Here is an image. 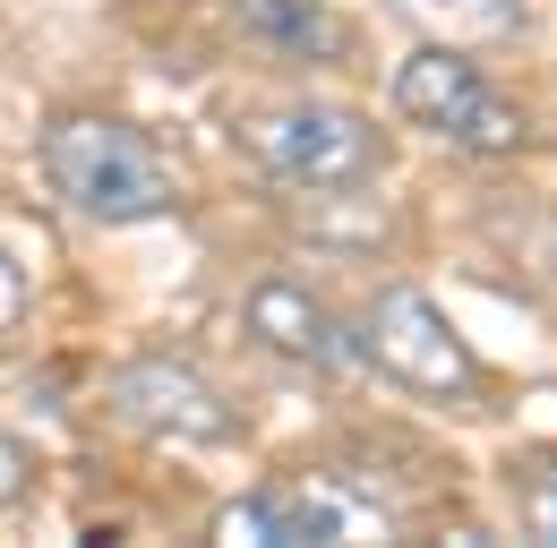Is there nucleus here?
Instances as JSON below:
<instances>
[{"instance_id": "obj_1", "label": "nucleus", "mask_w": 557, "mask_h": 548, "mask_svg": "<svg viewBox=\"0 0 557 548\" xmlns=\"http://www.w3.org/2000/svg\"><path fill=\"white\" fill-rule=\"evenodd\" d=\"M44 180L86 223H146V214H172L181 198L154 137L129 121H103V112H61L44 129Z\"/></svg>"}, {"instance_id": "obj_2", "label": "nucleus", "mask_w": 557, "mask_h": 548, "mask_svg": "<svg viewBox=\"0 0 557 548\" xmlns=\"http://www.w3.org/2000/svg\"><path fill=\"white\" fill-rule=\"evenodd\" d=\"M360 360L369 369H386L404 395H420V403H446V411H481L488 403V369L481 351L446 326V309L429 300V291H412V283H386L377 300H369V317H360Z\"/></svg>"}, {"instance_id": "obj_3", "label": "nucleus", "mask_w": 557, "mask_h": 548, "mask_svg": "<svg viewBox=\"0 0 557 548\" xmlns=\"http://www.w3.org/2000/svg\"><path fill=\"white\" fill-rule=\"evenodd\" d=\"M249 163L283 180V189H351V180H377L386 163V137L369 129L344 103H283V112H249L240 121Z\"/></svg>"}, {"instance_id": "obj_4", "label": "nucleus", "mask_w": 557, "mask_h": 548, "mask_svg": "<svg viewBox=\"0 0 557 548\" xmlns=\"http://www.w3.org/2000/svg\"><path fill=\"white\" fill-rule=\"evenodd\" d=\"M395 112H404L412 129L463 146V154H515V146L532 137L523 112H515L455 43H429V52H412V61L395 68Z\"/></svg>"}, {"instance_id": "obj_5", "label": "nucleus", "mask_w": 557, "mask_h": 548, "mask_svg": "<svg viewBox=\"0 0 557 548\" xmlns=\"http://www.w3.org/2000/svg\"><path fill=\"white\" fill-rule=\"evenodd\" d=\"M232 540H386V506H369L344 479H283V488H258L223 514Z\"/></svg>"}, {"instance_id": "obj_6", "label": "nucleus", "mask_w": 557, "mask_h": 548, "mask_svg": "<svg viewBox=\"0 0 557 548\" xmlns=\"http://www.w3.org/2000/svg\"><path fill=\"white\" fill-rule=\"evenodd\" d=\"M112 411L146 428V437H189V446H223L240 420L223 403V386L198 377L189 360H129L121 377H112Z\"/></svg>"}, {"instance_id": "obj_7", "label": "nucleus", "mask_w": 557, "mask_h": 548, "mask_svg": "<svg viewBox=\"0 0 557 548\" xmlns=\"http://www.w3.org/2000/svg\"><path fill=\"white\" fill-rule=\"evenodd\" d=\"M249 335L283 351V360H309V369H344L360 342H344V326L300 291V283H258L249 291Z\"/></svg>"}, {"instance_id": "obj_8", "label": "nucleus", "mask_w": 557, "mask_h": 548, "mask_svg": "<svg viewBox=\"0 0 557 548\" xmlns=\"http://www.w3.org/2000/svg\"><path fill=\"white\" fill-rule=\"evenodd\" d=\"M240 9V26L258 35V43H275L283 61H309V68H335L351 52L344 17L326 9V0H232Z\"/></svg>"}, {"instance_id": "obj_9", "label": "nucleus", "mask_w": 557, "mask_h": 548, "mask_svg": "<svg viewBox=\"0 0 557 548\" xmlns=\"http://www.w3.org/2000/svg\"><path fill=\"white\" fill-rule=\"evenodd\" d=\"M404 17H420L446 43H506L523 35V0H395Z\"/></svg>"}, {"instance_id": "obj_10", "label": "nucleus", "mask_w": 557, "mask_h": 548, "mask_svg": "<svg viewBox=\"0 0 557 548\" xmlns=\"http://www.w3.org/2000/svg\"><path fill=\"white\" fill-rule=\"evenodd\" d=\"M515 497H523V532H532V540H557V454H532L523 479H515Z\"/></svg>"}, {"instance_id": "obj_11", "label": "nucleus", "mask_w": 557, "mask_h": 548, "mask_svg": "<svg viewBox=\"0 0 557 548\" xmlns=\"http://www.w3.org/2000/svg\"><path fill=\"white\" fill-rule=\"evenodd\" d=\"M26 300H35V291H26V266H17L9 249H0V342L26 326Z\"/></svg>"}, {"instance_id": "obj_12", "label": "nucleus", "mask_w": 557, "mask_h": 548, "mask_svg": "<svg viewBox=\"0 0 557 548\" xmlns=\"http://www.w3.org/2000/svg\"><path fill=\"white\" fill-rule=\"evenodd\" d=\"M26 472H35V463H26V446L0 428V506H17V497H26Z\"/></svg>"}]
</instances>
